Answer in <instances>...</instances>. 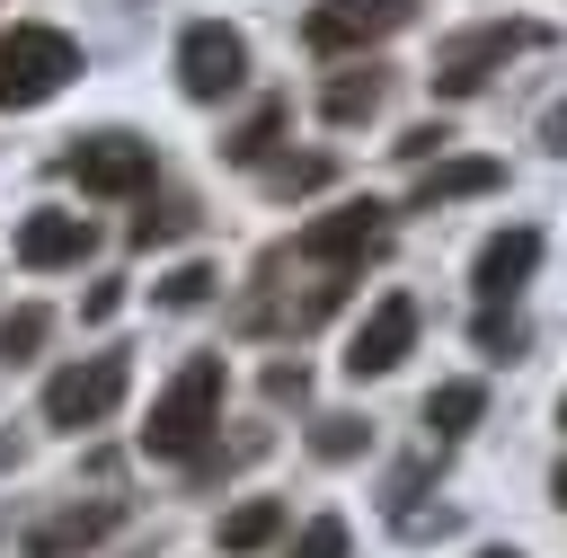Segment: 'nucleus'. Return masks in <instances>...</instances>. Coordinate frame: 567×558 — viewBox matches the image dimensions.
<instances>
[{"instance_id": "nucleus-1", "label": "nucleus", "mask_w": 567, "mask_h": 558, "mask_svg": "<svg viewBox=\"0 0 567 558\" xmlns=\"http://www.w3.org/2000/svg\"><path fill=\"white\" fill-rule=\"evenodd\" d=\"M221 390H230L221 354H186V363L168 372V390L151 399L142 452H151V461H195V452L213 443V425H221Z\"/></svg>"}, {"instance_id": "nucleus-2", "label": "nucleus", "mask_w": 567, "mask_h": 558, "mask_svg": "<svg viewBox=\"0 0 567 558\" xmlns=\"http://www.w3.org/2000/svg\"><path fill=\"white\" fill-rule=\"evenodd\" d=\"M80 80V44L62 35V27H0V106L18 115V106H44L53 89H71Z\"/></svg>"}, {"instance_id": "nucleus-3", "label": "nucleus", "mask_w": 567, "mask_h": 558, "mask_svg": "<svg viewBox=\"0 0 567 558\" xmlns=\"http://www.w3.org/2000/svg\"><path fill=\"white\" fill-rule=\"evenodd\" d=\"M532 44H549V27H532V18H487V27H461L443 53H434V97H478L514 53H532Z\"/></svg>"}, {"instance_id": "nucleus-4", "label": "nucleus", "mask_w": 567, "mask_h": 558, "mask_svg": "<svg viewBox=\"0 0 567 558\" xmlns=\"http://www.w3.org/2000/svg\"><path fill=\"white\" fill-rule=\"evenodd\" d=\"M124 390H133V363H124V354H80V363H62V372L44 381V425L89 434V425H106V416L124 407Z\"/></svg>"}, {"instance_id": "nucleus-5", "label": "nucleus", "mask_w": 567, "mask_h": 558, "mask_svg": "<svg viewBox=\"0 0 567 558\" xmlns=\"http://www.w3.org/2000/svg\"><path fill=\"white\" fill-rule=\"evenodd\" d=\"M239 80H248V35L221 27V18H195V27L177 35V89H186L195 106H221Z\"/></svg>"}, {"instance_id": "nucleus-6", "label": "nucleus", "mask_w": 567, "mask_h": 558, "mask_svg": "<svg viewBox=\"0 0 567 558\" xmlns=\"http://www.w3.org/2000/svg\"><path fill=\"white\" fill-rule=\"evenodd\" d=\"M381 239H390V204H372V195H346V204L310 213L292 248H301L310 266H328V275H337V266H363V257H372Z\"/></svg>"}, {"instance_id": "nucleus-7", "label": "nucleus", "mask_w": 567, "mask_h": 558, "mask_svg": "<svg viewBox=\"0 0 567 558\" xmlns=\"http://www.w3.org/2000/svg\"><path fill=\"white\" fill-rule=\"evenodd\" d=\"M62 168L89 186V195H151V142L142 133H80L71 151H62Z\"/></svg>"}, {"instance_id": "nucleus-8", "label": "nucleus", "mask_w": 567, "mask_h": 558, "mask_svg": "<svg viewBox=\"0 0 567 558\" xmlns=\"http://www.w3.org/2000/svg\"><path fill=\"white\" fill-rule=\"evenodd\" d=\"M408 18H416V0H319L301 18V35H310V53H372Z\"/></svg>"}, {"instance_id": "nucleus-9", "label": "nucleus", "mask_w": 567, "mask_h": 558, "mask_svg": "<svg viewBox=\"0 0 567 558\" xmlns=\"http://www.w3.org/2000/svg\"><path fill=\"white\" fill-rule=\"evenodd\" d=\"M408 345H416V301H408V292H381V301L363 310V328L346 337V372H354V381H381V372H399Z\"/></svg>"}, {"instance_id": "nucleus-10", "label": "nucleus", "mask_w": 567, "mask_h": 558, "mask_svg": "<svg viewBox=\"0 0 567 558\" xmlns=\"http://www.w3.org/2000/svg\"><path fill=\"white\" fill-rule=\"evenodd\" d=\"M89 248H97V230H89V213H53V204H44V213H27V221H18V266H27V275H53V266H80Z\"/></svg>"}, {"instance_id": "nucleus-11", "label": "nucleus", "mask_w": 567, "mask_h": 558, "mask_svg": "<svg viewBox=\"0 0 567 558\" xmlns=\"http://www.w3.org/2000/svg\"><path fill=\"white\" fill-rule=\"evenodd\" d=\"M532 266H540V230L514 221V230H496V239L470 257V292H478V301H514V292L532 283Z\"/></svg>"}, {"instance_id": "nucleus-12", "label": "nucleus", "mask_w": 567, "mask_h": 558, "mask_svg": "<svg viewBox=\"0 0 567 558\" xmlns=\"http://www.w3.org/2000/svg\"><path fill=\"white\" fill-rule=\"evenodd\" d=\"M115 523H124V505H115V496H97V505H62L53 523H35V531H27V558H71V549H97Z\"/></svg>"}, {"instance_id": "nucleus-13", "label": "nucleus", "mask_w": 567, "mask_h": 558, "mask_svg": "<svg viewBox=\"0 0 567 558\" xmlns=\"http://www.w3.org/2000/svg\"><path fill=\"white\" fill-rule=\"evenodd\" d=\"M505 168L496 159H425L416 186H408V213H434V204H461V195H496Z\"/></svg>"}, {"instance_id": "nucleus-14", "label": "nucleus", "mask_w": 567, "mask_h": 558, "mask_svg": "<svg viewBox=\"0 0 567 558\" xmlns=\"http://www.w3.org/2000/svg\"><path fill=\"white\" fill-rule=\"evenodd\" d=\"M381 97H390V71H381V62H346V71L319 80V115H328V124H372Z\"/></svg>"}, {"instance_id": "nucleus-15", "label": "nucleus", "mask_w": 567, "mask_h": 558, "mask_svg": "<svg viewBox=\"0 0 567 558\" xmlns=\"http://www.w3.org/2000/svg\"><path fill=\"white\" fill-rule=\"evenodd\" d=\"M478 416H487V390H478V381H434V390H425V425H434V443L470 434Z\"/></svg>"}, {"instance_id": "nucleus-16", "label": "nucleus", "mask_w": 567, "mask_h": 558, "mask_svg": "<svg viewBox=\"0 0 567 558\" xmlns=\"http://www.w3.org/2000/svg\"><path fill=\"white\" fill-rule=\"evenodd\" d=\"M266 540H284V505H275V496H248V505L221 514V549H230V558H248V549H266Z\"/></svg>"}, {"instance_id": "nucleus-17", "label": "nucleus", "mask_w": 567, "mask_h": 558, "mask_svg": "<svg viewBox=\"0 0 567 558\" xmlns=\"http://www.w3.org/2000/svg\"><path fill=\"white\" fill-rule=\"evenodd\" d=\"M284 124H292V106H284V97H266V106H257V115H248V124L221 142V159H239V168H266V151H275V133H284Z\"/></svg>"}, {"instance_id": "nucleus-18", "label": "nucleus", "mask_w": 567, "mask_h": 558, "mask_svg": "<svg viewBox=\"0 0 567 558\" xmlns=\"http://www.w3.org/2000/svg\"><path fill=\"white\" fill-rule=\"evenodd\" d=\"M186 230H195V204H186V195H142L133 248H159V239H186Z\"/></svg>"}, {"instance_id": "nucleus-19", "label": "nucleus", "mask_w": 567, "mask_h": 558, "mask_svg": "<svg viewBox=\"0 0 567 558\" xmlns=\"http://www.w3.org/2000/svg\"><path fill=\"white\" fill-rule=\"evenodd\" d=\"M44 337H53V319H44L35 301H18V310L0 319V363H27V354H35Z\"/></svg>"}, {"instance_id": "nucleus-20", "label": "nucleus", "mask_w": 567, "mask_h": 558, "mask_svg": "<svg viewBox=\"0 0 567 558\" xmlns=\"http://www.w3.org/2000/svg\"><path fill=\"white\" fill-rule=\"evenodd\" d=\"M266 186H275V195H310V186H328V159H319V151H301V159H266Z\"/></svg>"}, {"instance_id": "nucleus-21", "label": "nucleus", "mask_w": 567, "mask_h": 558, "mask_svg": "<svg viewBox=\"0 0 567 558\" xmlns=\"http://www.w3.org/2000/svg\"><path fill=\"white\" fill-rule=\"evenodd\" d=\"M470 337H478L487 354H514V345H523V319H514L505 301H478V328H470Z\"/></svg>"}, {"instance_id": "nucleus-22", "label": "nucleus", "mask_w": 567, "mask_h": 558, "mask_svg": "<svg viewBox=\"0 0 567 558\" xmlns=\"http://www.w3.org/2000/svg\"><path fill=\"white\" fill-rule=\"evenodd\" d=\"M310 452H319V461H354V452H363V425H354V416H319V425H310Z\"/></svg>"}, {"instance_id": "nucleus-23", "label": "nucleus", "mask_w": 567, "mask_h": 558, "mask_svg": "<svg viewBox=\"0 0 567 558\" xmlns=\"http://www.w3.org/2000/svg\"><path fill=\"white\" fill-rule=\"evenodd\" d=\"M284 558H346V523H337V514H319V523H301V540H292Z\"/></svg>"}, {"instance_id": "nucleus-24", "label": "nucleus", "mask_w": 567, "mask_h": 558, "mask_svg": "<svg viewBox=\"0 0 567 558\" xmlns=\"http://www.w3.org/2000/svg\"><path fill=\"white\" fill-rule=\"evenodd\" d=\"M204 292H213V266H195V257H186V266H177V275L159 283V301H168V310H195Z\"/></svg>"}, {"instance_id": "nucleus-25", "label": "nucleus", "mask_w": 567, "mask_h": 558, "mask_svg": "<svg viewBox=\"0 0 567 558\" xmlns=\"http://www.w3.org/2000/svg\"><path fill=\"white\" fill-rule=\"evenodd\" d=\"M443 142H452V133H443V124H408V133H399V142H390V151H399V159H408V168H425V159H443Z\"/></svg>"}, {"instance_id": "nucleus-26", "label": "nucleus", "mask_w": 567, "mask_h": 558, "mask_svg": "<svg viewBox=\"0 0 567 558\" xmlns=\"http://www.w3.org/2000/svg\"><path fill=\"white\" fill-rule=\"evenodd\" d=\"M266 399H275V407H301V399H310V372H301V363H266Z\"/></svg>"}, {"instance_id": "nucleus-27", "label": "nucleus", "mask_w": 567, "mask_h": 558, "mask_svg": "<svg viewBox=\"0 0 567 558\" xmlns=\"http://www.w3.org/2000/svg\"><path fill=\"white\" fill-rule=\"evenodd\" d=\"M540 142H549V151H567V106H549V124H540Z\"/></svg>"}, {"instance_id": "nucleus-28", "label": "nucleus", "mask_w": 567, "mask_h": 558, "mask_svg": "<svg viewBox=\"0 0 567 558\" xmlns=\"http://www.w3.org/2000/svg\"><path fill=\"white\" fill-rule=\"evenodd\" d=\"M549 496H558V505H567V461H558V478H549Z\"/></svg>"}, {"instance_id": "nucleus-29", "label": "nucleus", "mask_w": 567, "mask_h": 558, "mask_svg": "<svg viewBox=\"0 0 567 558\" xmlns=\"http://www.w3.org/2000/svg\"><path fill=\"white\" fill-rule=\"evenodd\" d=\"M478 558H523V549H478Z\"/></svg>"}, {"instance_id": "nucleus-30", "label": "nucleus", "mask_w": 567, "mask_h": 558, "mask_svg": "<svg viewBox=\"0 0 567 558\" xmlns=\"http://www.w3.org/2000/svg\"><path fill=\"white\" fill-rule=\"evenodd\" d=\"M558 425H567V399H558Z\"/></svg>"}]
</instances>
